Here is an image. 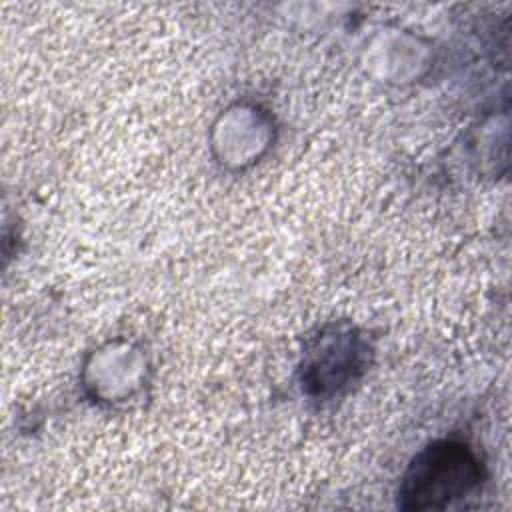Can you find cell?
<instances>
[{
  "label": "cell",
  "mask_w": 512,
  "mask_h": 512,
  "mask_svg": "<svg viewBox=\"0 0 512 512\" xmlns=\"http://www.w3.org/2000/svg\"><path fill=\"white\" fill-rule=\"evenodd\" d=\"M482 472L474 452L452 440L434 442L408 466L398 490L404 510H442L468 496L480 484Z\"/></svg>",
  "instance_id": "cell-1"
}]
</instances>
